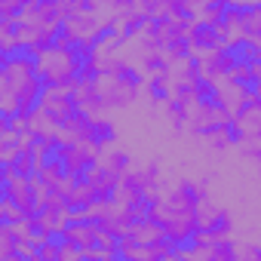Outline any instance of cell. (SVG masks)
I'll return each mask as SVG.
<instances>
[{"label": "cell", "instance_id": "16", "mask_svg": "<svg viewBox=\"0 0 261 261\" xmlns=\"http://www.w3.org/2000/svg\"><path fill=\"white\" fill-rule=\"evenodd\" d=\"M37 4H56V0H37Z\"/></svg>", "mask_w": 261, "mask_h": 261}, {"label": "cell", "instance_id": "13", "mask_svg": "<svg viewBox=\"0 0 261 261\" xmlns=\"http://www.w3.org/2000/svg\"><path fill=\"white\" fill-rule=\"evenodd\" d=\"M246 25H249V37L261 34V7H255V10H246Z\"/></svg>", "mask_w": 261, "mask_h": 261}, {"label": "cell", "instance_id": "15", "mask_svg": "<svg viewBox=\"0 0 261 261\" xmlns=\"http://www.w3.org/2000/svg\"><path fill=\"white\" fill-rule=\"evenodd\" d=\"M249 46L255 49V56H261V34H255V37H249Z\"/></svg>", "mask_w": 261, "mask_h": 261}, {"label": "cell", "instance_id": "10", "mask_svg": "<svg viewBox=\"0 0 261 261\" xmlns=\"http://www.w3.org/2000/svg\"><path fill=\"white\" fill-rule=\"evenodd\" d=\"M31 0H0V22H16Z\"/></svg>", "mask_w": 261, "mask_h": 261}, {"label": "cell", "instance_id": "9", "mask_svg": "<svg viewBox=\"0 0 261 261\" xmlns=\"http://www.w3.org/2000/svg\"><path fill=\"white\" fill-rule=\"evenodd\" d=\"M22 218H31V212L22 206V203H16L13 197H7L4 194V200H0V221H22Z\"/></svg>", "mask_w": 261, "mask_h": 261}, {"label": "cell", "instance_id": "11", "mask_svg": "<svg viewBox=\"0 0 261 261\" xmlns=\"http://www.w3.org/2000/svg\"><path fill=\"white\" fill-rule=\"evenodd\" d=\"M77 258H83V249H80L74 240L62 237V240H59V261H77Z\"/></svg>", "mask_w": 261, "mask_h": 261}, {"label": "cell", "instance_id": "3", "mask_svg": "<svg viewBox=\"0 0 261 261\" xmlns=\"http://www.w3.org/2000/svg\"><path fill=\"white\" fill-rule=\"evenodd\" d=\"M209 92H212V98L230 114V117H237L255 95H252V86H246V83H240V80H233L230 74H221L212 86H209Z\"/></svg>", "mask_w": 261, "mask_h": 261}, {"label": "cell", "instance_id": "12", "mask_svg": "<svg viewBox=\"0 0 261 261\" xmlns=\"http://www.w3.org/2000/svg\"><path fill=\"white\" fill-rule=\"evenodd\" d=\"M215 4H224V0H185V13L188 16H200L203 10H209Z\"/></svg>", "mask_w": 261, "mask_h": 261}, {"label": "cell", "instance_id": "14", "mask_svg": "<svg viewBox=\"0 0 261 261\" xmlns=\"http://www.w3.org/2000/svg\"><path fill=\"white\" fill-rule=\"evenodd\" d=\"M227 7H233V10H255V7H261V0H227Z\"/></svg>", "mask_w": 261, "mask_h": 261}, {"label": "cell", "instance_id": "1", "mask_svg": "<svg viewBox=\"0 0 261 261\" xmlns=\"http://www.w3.org/2000/svg\"><path fill=\"white\" fill-rule=\"evenodd\" d=\"M43 86L46 83L37 74L34 53L19 49L13 56H4V68H0V117H16L22 111L28 114L31 108H37Z\"/></svg>", "mask_w": 261, "mask_h": 261}, {"label": "cell", "instance_id": "7", "mask_svg": "<svg viewBox=\"0 0 261 261\" xmlns=\"http://www.w3.org/2000/svg\"><path fill=\"white\" fill-rule=\"evenodd\" d=\"M209 151H227L230 145H237V133H233V123H221V126H212L206 133L197 136Z\"/></svg>", "mask_w": 261, "mask_h": 261}, {"label": "cell", "instance_id": "6", "mask_svg": "<svg viewBox=\"0 0 261 261\" xmlns=\"http://www.w3.org/2000/svg\"><path fill=\"white\" fill-rule=\"evenodd\" d=\"M233 133H237V142L240 139H252V136H261V98H252L233 120Z\"/></svg>", "mask_w": 261, "mask_h": 261}, {"label": "cell", "instance_id": "8", "mask_svg": "<svg viewBox=\"0 0 261 261\" xmlns=\"http://www.w3.org/2000/svg\"><path fill=\"white\" fill-rule=\"evenodd\" d=\"M98 233H101V224L98 221H71L68 224V230H65V237L68 240H74L80 249H89V246H95V240H98Z\"/></svg>", "mask_w": 261, "mask_h": 261}, {"label": "cell", "instance_id": "4", "mask_svg": "<svg viewBox=\"0 0 261 261\" xmlns=\"http://www.w3.org/2000/svg\"><path fill=\"white\" fill-rule=\"evenodd\" d=\"M215 31H218V37H221V46H224V49H240V46H246V43H249L246 10H233V7H227L221 25H218Z\"/></svg>", "mask_w": 261, "mask_h": 261}, {"label": "cell", "instance_id": "2", "mask_svg": "<svg viewBox=\"0 0 261 261\" xmlns=\"http://www.w3.org/2000/svg\"><path fill=\"white\" fill-rule=\"evenodd\" d=\"M34 65L43 83H74L80 80L86 68V56L80 46H68L62 40H53L49 46L34 53Z\"/></svg>", "mask_w": 261, "mask_h": 261}, {"label": "cell", "instance_id": "5", "mask_svg": "<svg viewBox=\"0 0 261 261\" xmlns=\"http://www.w3.org/2000/svg\"><path fill=\"white\" fill-rule=\"evenodd\" d=\"M194 218H197V227H203V230H230V215L224 209H218L206 194L197 200Z\"/></svg>", "mask_w": 261, "mask_h": 261}]
</instances>
